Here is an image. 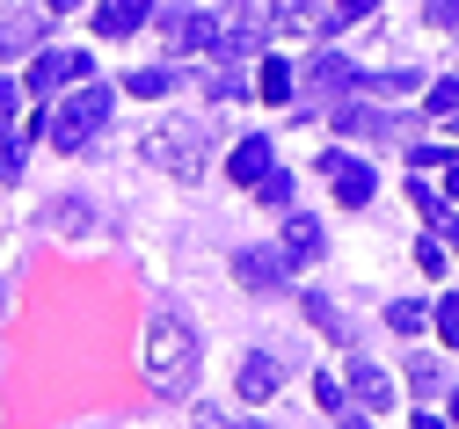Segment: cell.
<instances>
[{"mask_svg": "<svg viewBox=\"0 0 459 429\" xmlns=\"http://www.w3.org/2000/svg\"><path fill=\"white\" fill-rule=\"evenodd\" d=\"M146 386L160 393V400H183L190 386H197V335L176 321V313H153L146 321Z\"/></svg>", "mask_w": 459, "mask_h": 429, "instance_id": "cell-1", "label": "cell"}, {"mask_svg": "<svg viewBox=\"0 0 459 429\" xmlns=\"http://www.w3.org/2000/svg\"><path fill=\"white\" fill-rule=\"evenodd\" d=\"M109 102H117V95H109L102 81H81V88L59 102V116H51V146H59V153H81V146L109 124Z\"/></svg>", "mask_w": 459, "mask_h": 429, "instance_id": "cell-2", "label": "cell"}, {"mask_svg": "<svg viewBox=\"0 0 459 429\" xmlns=\"http://www.w3.org/2000/svg\"><path fill=\"white\" fill-rule=\"evenodd\" d=\"M139 153H146L153 167H168V175L197 182V175H204V153H212V139H204V124H153V132L139 139Z\"/></svg>", "mask_w": 459, "mask_h": 429, "instance_id": "cell-3", "label": "cell"}, {"mask_svg": "<svg viewBox=\"0 0 459 429\" xmlns=\"http://www.w3.org/2000/svg\"><path fill=\"white\" fill-rule=\"evenodd\" d=\"M321 175L335 182V204H342V211H365V204L379 197V175H372L365 160H351V153H321Z\"/></svg>", "mask_w": 459, "mask_h": 429, "instance_id": "cell-4", "label": "cell"}, {"mask_svg": "<svg viewBox=\"0 0 459 429\" xmlns=\"http://www.w3.org/2000/svg\"><path fill=\"white\" fill-rule=\"evenodd\" d=\"M270 30H277V37H299V30H307V37H335L342 15L321 8V0H270Z\"/></svg>", "mask_w": 459, "mask_h": 429, "instance_id": "cell-5", "label": "cell"}, {"mask_svg": "<svg viewBox=\"0 0 459 429\" xmlns=\"http://www.w3.org/2000/svg\"><path fill=\"white\" fill-rule=\"evenodd\" d=\"M66 81H95V73H88V51H37L22 95H59Z\"/></svg>", "mask_w": 459, "mask_h": 429, "instance_id": "cell-6", "label": "cell"}, {"mask_svg": "<svg viewBox=\"0 0 459 429\" xmlns=\"http://www.w3.org/2000/svg\"><path fill=\"white\" fill-rule=\"evenodd\" d=\"M44 51V8H8L0 15V66L8 58H37Z\"/></svg>", "mask_w": 459, "mask_h": 429, "instance_id": "cell-7", "label": "cell"}, {"mask_svg": "<svg viewBox=\"0 0 459 429\" xmlns=\"http://www.w3.org/2000/svg\"><path fill=\"white\" fill-rule=\"evenodd\" d=\"M219 15H168V51L176 58H197V51H219Z\"/></svg>", "mask_w": 459, "mask_h": 429, "instance_id": "cell-8", "label": "cell"}, {"mask_svg": "<svg viewBox=\"0 0 459 429\" xmlns=\"http://www.w3.org/2000/svg\"><path fill=\"white\" fill-rule=\"evenodd\" d=\"M284 270H292L284 248H241V255H234V277H241L248 291H284Z\"/></svg>", "mask_w": 459, "mask_h": 429, "instance_id": "cell-9", "label": "cell"}, {"mask_svg": "<svg viewBox=\"0 0 459 429\" xmlns=\"http://www.w3.org/2000/svg\"><path fill=\"white\" fill-rule=\"evenodd\" d=\"M307 95H358V66L342 51H314L307 66Z\"/></svg>", "mask_w": 459, "mask_h": 429, "instance_id": "cell-10", "label": "cell"}, {"mask_svg": "<svg viewBox=\"0 0 459 429\" xmlns=\"http://www.w3.org/2000/svg\"><path fill=\"white\" fill-rule=\"evenodd\" d=\"M284 262H292V270L321 262V219L314 211H284Z\"/></svg>", "mask_w": 459, "mask_h": 429, "instance_id": "cell-11", "label": "cell"}, {"mask_svg": "<svg viewBox=\"0 0 459 429\" xmlns=\"http://www.w3.org/2000/svg\"><path fill=\"white\" fill-rule=\"evenodd\" d=\"M153 15V0H95V37H132Z\"/></svg>", "mask_w": 459, "mask_h": 429, "instance_id": "cell-12", "label": "cell"}, {"mask_svg": "<svg viewBox=\"0 0 459 429\" xmlns=\"http://www.w3.org/2000/svg\"><path fill=\"white\" fill-rule=\"evenodd\" d=\"M270 167H277V146H270V139H241V146H234V160H226V175L248 182V190H255Z\"/></svg>", "mask_w": 459, "mask_h": 429, "instance_id": "cell-13", "label": "cell"}, {"mask_svg": "<svg viewBox=\"0 0 459 429\" xmlns=\"http://www.w3.org/2000/svg\"><path fill=\"white\" fill-rule=\"evenodd\" d=\"M234 386H241V400H270L284 386V364L277 356H241V379Z\"/></svg>", "mask_w": 459, "mask_h": 429, "instance_id": "cell-14", "label": "cell"}, {"mask_svg": "<svg viewBox=\"0 0 459 429\" xmlns=\"http://www.w3.org/2000/svg\"><path fill=\"white\" fill-rule=\"evenodd\" d=\"M335 124H342V132H358V139H394V132H401V116L365 109V102H342V109H335Z\"/></svg>", "mask_w": 459, "mask_h": 429, "instance_id": "cell-15", "label": "cell"}, {"mask_svg": "<svg viewBox=\"0 0 459 429\" xmlns=\"http://www.w3.org/2000/svg\"><path fill=\"white\" fill-rule=\"evenodd\" d=\"M351 386H358V400H365L372 415H386V408H394V379L379 372L372 356H358V364H351Z\"/></svg>", "mask_w": 459, "mask_h": 429, "instance_id": "cell-16", "label": "cell"}, {"mask_svg": "<svg viewBox=\"0 0 459 429\" xmlns=\"http://www.w3.org/2000/svg\"><path fill=\"white\" fill-rule=\"evenodd\" d=\"M255 95L263 102H292V66H284V58H263L255 66Z\"/></svg>", "mask_w": 459, "mask_h": 429, "instance_id": "cell-17", "label": "cell"}, {"mask_svg": "<svg viewBox=\"0 0 459 429\" xmlns=\"http://www.w3.org/2000/svg\"><path fill=\"white\" fill-rule=\"evenodd\" d=\"M386 328H394V335H409V342H416V335L430 328V305H416V298H394V305H386Z\"/></svg>", "mask_w": 459, "mask_h": 429, "instance_id": "cell-18", "label": "cell"}, {"mask_svg": "<svg viewBox=\"0 0 459 429\" xmlns=\"http://www.w3.org/2000/svg\"><path fill=\"white\" fill-rule=\"evenodd\" d=\"M416 88H423V73H372V81L358 73V95H416Z\"/></svg>", "mask_w": 459, "mask_h": 429, "instance_id": "cell-19", "label": "cell"}, {"mask_svg": "<svg viewBox=\"0 0 459 429\" xmlns=\"http://www.w3.org/2000/svg\"><path fill=\"white\" fill-rule=\"evenodd\" d=\"M168 88H176V73H168V66H139V73L125 81V95H168Z\"/></svg>", "mask_w": 459, "mask_h": 429, "instance_id": "cell-20", "label": "cell"}, {"mask_svg": "<svg viewBox=\"0 0 459 429\" xmlns=\"http://www.w3.org/2000/svg\"><path fill=\"white\" fill-rule=\"evenodd\" d=\"M255 197H263L270 211H284V204H292V175H284V167H270V175L255 182Z\"/></svg>", "mask_w": 459, "mask_h": 429, "instance_id": "cell-21", "label": "cell"}, {"mask_svg": "<svg viewBox=\"0 0 459 429\" xmlns=\"http://www.w3.org/2000/svg\"><path fill=\"white\" fill-rule=\"evenodd\" d=\"M22 175V139H15V124H0V182H15Z\"/></svg>", "mask_w": 459, "mask_h": 429, "instance_id": "cell-22", "label": "cell"}, {"mask_svg": "<svg viewBox=\"0 0 459 429\" xmlns=\"http://www.w3.org/2000/svg\"><path fill=\"white\" fill-rule=\"evenodd\" d=\"M423 109H430V116H452V109H459V81H437V88H423Z\"/></svg>", "mask_w": 459, "mask_h": 429, "instance_id": "cell-23", "label": "cell"}, {"mask_svg": "<svg viewBox=\"0 0 459 429\" xmlns=\"http://www.w3.org/2000/svg\"><path fill=\"white\" fill-rule=\"evenodd\" d=\"M307 313H314V321H321V335H335V342H351V328H342V321H335V305H328V298H321V291H314V298H307Z\"/></svg>", "mask_w": 459, "mask_h": 429, "instance_id": "cell-24", "label": "cell"}, {"mask_svg": "<svg viewBox=\"0 0 459 429\" xmlns=\"http://www.w3.org/2000/svg\"><path fill=\"white\" fill-rule=\"evenodd\" d=\"M430 321H437V335H445V342H459V291H445V298H437V313H430Z\"/></svg>", "mask_w": 459, "mask_h": 429, "instance_id": "cell-25", "label": "cell"}, {"mask_svg": "<svg viewBox=\"0 0 459 429\" xmlns=\"http://www.w3.org/2000/svg\"><path fill=\"white\" fill-rule=\"evenodd\" d=\"M423 22L430 30H459V0H423Z\"/></svg>", "mask_w": 459, "mask_h": 429, "instance_id": "cell-26", "label": "cell"}, {"mask_svg": "<svg viewBox=\"0 0 459 429\" xmlns=\"http://www.w3.org/2000/svg\"><path fill=\"white\" fill-rule=\"evenodd\" d=\"M409 386H416L423 400H430V393L445 386V379H437V364H430V356H416V364H409Z\"/></svg>", "mask_w": 459, "mask_h": 429, "instance_id": "cell-27", "label": "cell"}, {"mask_svg": "<svg viewBox=\"0 0 459 429\" xmlns=\"http://www.w3.org/2000/svg\"><path fill=\"white\" fill-rule=\"evenodd\" d=\"M416 270H430V277L445 270V240H437V233H430V240H416Z\"/></svg>", "mask_w": 459, "mask_h": 429, "instance_id": "cell-28", "label": "cell"}, {"mask_svg": "<svg viewBox=\"0 0 459 429\" xmlns=\"http://www.w3.org/2000/svg\"><path fill=\"white\" fill-rule=\"evenodd\" d=\"M15 116H22V88L0 73V124H15Z\"/></svg>", "mask_w": 459, "mask_h": 429, "instance_id": "cell-29", "label": "cell"}, {"mask_svg": "<svg viewBox=\"0 0 459 429\" xmlns=\"http://www.w3.org/2000/svg\"><path fill=\"white\" fill-rule=\"evenodd\" d=\"M409 204H416V211H423V219H430V211H445V197H437V190H430V182H409Z\"/></svg>", "mask_w": 459, "mask_h": 429, "instance_id": "cell-30", "label": "cell"}, {"mask_svg": "<svg viewBox=\"0 0 459 429\" xmlns=\"http://www.w3.org/2000/svg\"><path fill=\"white\" fill-rule=\"evenodd\" d=\"M314 400H321L328 415H342V386H335V379H314Z\"/></svg>", "mask_w": 459, "mask_h": 429, "instance_id": "cell-31", "label": "cell"}, {"mask_svg": "<svg viewBox=\"0 0 459 429\" xmlns=\"http://www.w3.org/2000/svg\"><path fill=\"white\" fill-rule=\"evenodd\" d=\"M372 8H379V0H335V15H342V22H358V15H372Z\"/></svg>", "mask_w": 459, "mask_h": 429, "instance_id": "cell-32", "label": "cell"}, {"mask_svg": "<svg viewBox=\"0 0 459 429\" xmlns=\"http://www.w3.org/2000/svg\"><path fill=\"white\" fill-rule=\"evenodd\" d=\"M74 8H88V0H44V15H74Z\"/></svg>", "mask_w": 459, "mask_h": 429, "instance_id": "cell-33", "label": "cell"}, {"mask_svg": "<svg viewBox=\"0 0 459 429\" xmlns=\"http://www.w3.org/2000/svg\"><path fill=\"white\" fill-rule=\"evenodd\" d=\"M342 429H372V422H365V415H351V408H342Z\"/></svg>", "mask_w": 459, "mask_h": 429, "instance_id": "cell-34", "label": "cell"}, {"mask_svg": "<svg viewBox=\"0 0 459 429\" xmlns=\"http://www.w3.org/2000/svg\"><path fill=\"white\" fill-rule=\"evenodd\" d=\"M197 429H226V422H219V415H197Z\"/></svg>", "mask_w": 459, "mask_h": 429, "instance_id": "cell-35", "label": "cell"}, {"mask_svg": "<svg viewBox=\"0 0 459 429\" xmlns=\"http://www.w3.org/2000/svg\"><path fill=\"white\" fill-rule=\"evenodd\" d=\"M416 429H445V422H437V415H416Z\"/></svg>", "mask_w": 459, "mask_h": 429, "instance_id": "cell-36", "label": "cell"}, {"mask_svg": "<svg viewBox=\"0 0 459 429\" xmlns=\"http://www.w3.org/2000/svg\"><path fill=\"white\" fill-rule=\"evenodd\" d=\"M445 190H452V204H459V167H452V182H445Z\"/></svg>", "mask_w": 459, "mask_h": 429, "instance_id": "cell-37", "label": "cell"}, {"mask_svg": "<svg viewBox=\"0 0 459 429\" xmlns=\"http://www.w3.org/2000/svg\"><path fill=\"white\" fill-rule=\"evenodd\" d=\"M445 124H452V132H459V109H452V116H445Z\"/></svg>", "mask_w": 459, "mask_h": 429, "instance_id": "cell-38", "label": "cell"}]
</instances>
